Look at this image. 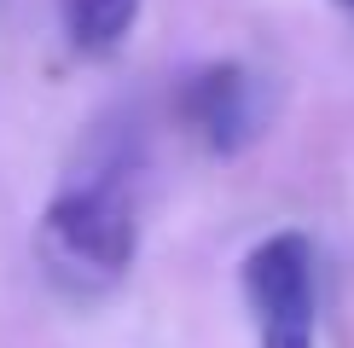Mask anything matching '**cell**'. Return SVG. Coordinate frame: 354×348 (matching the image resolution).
Wrapping results in <instances>:
<instances>
[{
    "instance_id": "7a4b0ae2",
    "label": "cell",
    "mask_w": 354,
    "mask_h": 348,
    "mask_svg": "<svg viewBox=\"0 0 354 348\" xmlns=\"http://www.w3.org/2000/svg\"><path fill=\"white\" fill-rule=\"evenodd\" d=\"M239 290L256 319L261 348H314L319 331V261L314 238L297 226L256 238L239 261Z\"/></svg>"
},
{
    "instance_id": "277c9868",
    "label": "cell",
    "mask_w": 354,
    "mask_h": 348,
    "mask_svg": "<svg viewBox=\"0 0 354 348\" xmlns=\"http://www.w3.org/2000/svg\"><path fill=\"white\" fill-rule=\"evenodd\" d=\"M53 6L64 23V41L82 58H111L140 18V0H53Z\"/></svg>"
},
{
    "instance_id": "3957f363",
    "label": "cell",
    "mask_w": 354,
    "mask_h": 348,
    "mask_svg": "<svg viewBox=\"0 0 354 348\" xmlns=\"http://www.w3.org/2000/svg\"><path fill=\"white\" fill-rule=\"evenodd\" d=\"M174 116L192 128V139H203L215 157H239L268 122V93L261 76L239 58H209V64L186 70L174 87Z\"/></svg>"
},
{
    "instance_id": "6da1fadb",
    "label": "cell",
    "mask_w": 354,
    "mask_h": 348,
    "mask_svg": "<svg viewBox=\"0 0 354 348\" xmlns=\"http://www.w3.org/2000/svg\"><path fill=\"white\" fill-rule=\"evenodd\" d=\"M140 134L134 122H99L70 180L35 221L41 279L70 302H99L128 279L140 255Z\"/></svg>"
},
{
    "instance_id": "5b68a950",
    "label": "cell",
    "mask_w": 354,
    "mask_h": 348,
    "mask_svg": "<svg viewBox=\"0 0 354 348\" xmlns=\"http://www.w3.org/2000/svg\"><path fill=\"white\" fill-rule=\"evenodd\" d=\"M337 6H348V12H354V0H337Z\"/></svg>"
}]
</instances>
